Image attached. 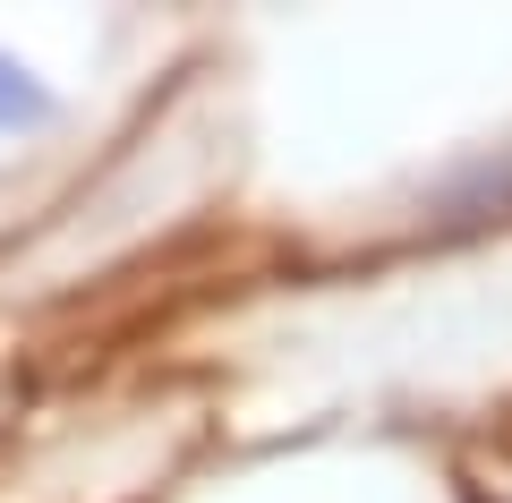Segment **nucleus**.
<instances>
[{"label":"nucleus","instance_id":"obj_1","mask_svg":"<svg viewBox=\"0 0 512 503\" xmlns=\"http://www.w3.org/2000/svg\"><path fill=\"white\" fill-rule=\"evenodd\" d=\"M52 120H60V94L0 43V137H35V128H52Z\"/></svg>","mask_w":512,"mask_h":503}]
</instances>
